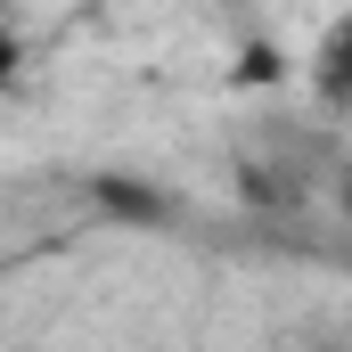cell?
<instances>
[{
  "instance_id": "obj_1",
  "label": "cell",
  "mask_w": 352,
  "mask_h": 352,
  "mask_svg": "<svg viewBox=\"0 0 352 352\" xmlns=\"http://www.w3.org/2000/svg\"><path fill=\"white\" fill-rule=\"evenodd\" d=\"M0 74H16V41H8V25H0Z\"/></svg>"
}]
</instances>
